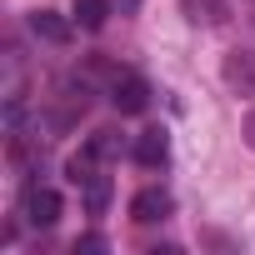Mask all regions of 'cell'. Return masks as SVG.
Here are the masks:
<instances>
[{"mask_svg":"<svg viewBox=\"0 0 255 255\" xmlns=\"http://www.w3.org/2000/svg\"><path fill=\"white\" fill-rule=\"evenodd\" d=\"M220 80L230 85V95H255V50H230L220 60Z\"/></svg>","mask_w":255,"mask_h":255,"instance_id":"cell-1","label":"cell"},{"mask_svg":"<svg viewBox=\"0 0 255 255\" xmlns=\"http://www.w3.org/2000/svg\"><path fill=\"white\" fill-rule=\"evenodd\" d=\"M135 160H140L145 170H160V165L170 160V140H165V130H145V135L135 140Z\"/></svg>","mask_w":255,"mask_h":255,"instance_id":"cell-5","label":"cell"},{"mask_svg":"<svg viewBox=\"0 0 255 255\" xmlns=\"http://www.w3.org/2000/svg\"><path fill=\"white\" fill-rule=\"evenodd\" d=\"M240 135H245V150H255V110L245 115V130H240Z\"/></svg>","mask_w":255,"mask_h":255,"instance_id":"cell-11","label":"cell"},{"mask_svg":"<svg viewBox=\"0 0 255 255\" xmlns=\"http://www.w3.org/2000/svg\"><path fill=\"white\" fill-rule=\"evenodd\" d=\"M90 150H95L100 160H115V155H120V130H95V135H90Z\"/></svg>","mask_w":255,"mask_h":255,"instance_id":"cell-10","label":"cell"},{"mask_svg":"<svg viewBox=\"0 0 255 255\" xmlns=\"http://www.w3.org/2000/svg\"><path fill=\"white\" fill-rule=\"evenodd\" d=\"M180 10L195 25H220L225 20V0H180Z\"/></svg>","mask_w":255,"mask_h":255,"instance_id":"cell-7","label":"cell"},{"mask_svg":"<svg viewBox=\"0 0 255 255\" xmlns=\"http://www.w3.org/2000/svg\"><path fill=\"white\" fill-rule=\"evenodd\" d=\"M80 190H85V210H105V200H110V175H95V180H85Z\"/></svg>","mask_w":255,"mask_h":255,"instance_id":"cell-9","label":"cell"},{"mask_svg":"<svg viewBox=\"0 0 255 255\" xmlns=\"http://www.w3.org/2000/svg\"><path fill=\"white\" fill-rule=\"evenodd\" d=\"M55 220H60V195H55L50 185H30V190H25V225L50 230Z\"/></svg>","mask_w":255,"mask_h":255,"instance_id":"cell-2","label":"cell"},{"mask_svg":"<svg viewBox=\"0 0 255 255\" xmlns=\"http://www.w3.org/2000/svg\"><path fill=\"white\" fill-rule=\"evenodd\" d=\"M170 210H175V200H170V190H160V185H150V190H140V195L130 200V220H140V225L165 220Z\"/></svg>","mask_w":255,"mask_h":255,"instance_id":"cell-4","label":"cell"},{"mask_svg":"<svg viewBox=\"0 0 255 255\" xmlns=\"http://www.w3.org/2000/svg\"><path fill=\"white\" fill-rule=\"evenodd\" d=\"M110 105H115L120 115H140V110L150 105V85H145L140 75H115V85H110Z\"/></svg>","mask_w":255,"mask_h":255,"instance_id":"cell-3","label":"cell"},{"mask_svg":"<svg viewBox=\"0 0 255 255\" xmlns=\"http://www.w3.org/2000/svg\"><path fill=\"white\" fill-rule=\"evenodd\" d=\"M30 30H35L40 40H50V45H65V40H70V20L55 15V10H35V15H30Z\"/></svg>","mask_w":255,"mask_h":255,"instance_id":"cell-6","label":"cell"},{"mask_svg":"<svg viewBox=\"0 0 255 255\" xmlns=\"http://www.w3.org/2000/svg\"><path fill=\"white\" fill-rule=\"evenodd\" d=\"M75 20L80 30H100L110 20V0H75Z\"/></svg>","mask_w":255,"mask_h":255,"instance_id":"cell-8","label":"cell"}]
</instances>
